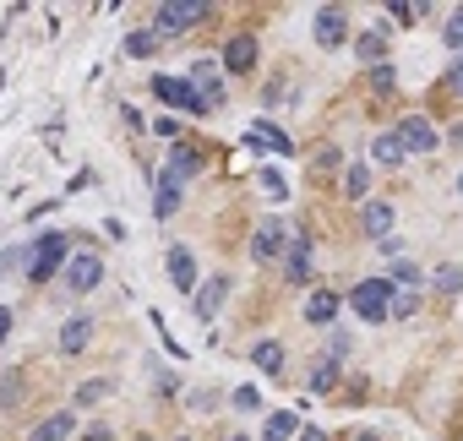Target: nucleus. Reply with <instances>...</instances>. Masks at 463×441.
<instances>
[{"mask_svg": "<svg viewBox=\"0 0 463 441\" xmlns=\"http://www.w3.org/2000/svg\"><path fill=\"white\" fill-rule=\"evenodd\" d=\"M392 295H398V284L382 273V278L354 284V289H349V305H354L360 322H387V316H392Z\"/></svg>", "mask_w": 463, "mask_h": 441, "instance_id": "nucleus-1", "label": "nucleus"}, {"mask_svg": "<svg viewBox=\"0 0 463 441\" xmlns=\"http://www.w3.org/2000/svg\"><path fill=\"white\" fill-rule=\"evenodd\" d=\"M202 17H213L207 0H164V6L153 12V33H158V39H175V33L196 28Z\"/></svg>", "mask_w": 463, "mask_h": 441, "instance_id": "nucleus-2", "label": "nucleus"}, {"mask_svg": "<svg viewBox=\"0 0 463 441\" xmlns=\"http://www.w3.org/2000/svg\"><path fill=\"white\" fill-rule=\"evenodd\" d=\"M66 257H71V235H66V230L39 235V246H33V257H28V278H33V284L55 278V267H66Z\"/></svg>", "mask_w": 463, "mask_h": 441, "instance_id": "nucleus-3", "label": "nucleus"}, {"mask_svg": "<svg viewBox=\"0 0 463 441\" xmlns=\"http://www.w3.org/2000/svg\"><path fill=\"white\" fill-rule=\"evenodd\" d=\"M61 278H66L71 295H93V289L104 284V257H99V251H71L66 267H61Z\"/></svg>", "mask_w": 463, "mask_h": 441, "instance_id": "nucleus-4", "label": "nucleus"}, {"mask_svg": "<svg viewBox=\"0 0 463 441\" xmlns=\"http://www.w3.org/2000/svg\"><path fill=\"white\" fill-rule=\"evenodd\" d=\"M153 93L164 99V104H175V109H185V115H207V104H202V93L191 88V77H153Z\"/></svg>", "mask_w": 463, "mask_h": 441, "instance_id": "nucleus-5", "label": "nucleus"}, {"mask_svg": "<svg viewBox=\"0 0 463 441\" xmlns=\"http://www.w3.org/2000/svg\"><path fill=\"white\" fill-rule=\"evenodd\" d=\"M289 240H295V230H289V224H279V218H262L257 235H251V257H257V262H273V257H284V251H289Z\"/></svg>", "mask_w": 463, "mask_h": 441, "instance_id": "nucleus-6", "label": "nucleus"}, {"mask_svg": "<svg viewBox=\"0 0 463 441\" xmlns=\"http://www.w3.org/2000/svg\"><path fill=\"white\" fill-rule=\"evenodd\" d=\"M392 131H398L403 153H436V147H441V131H436V126H430L425 115H403V120H398Z\"/></svg>", "mask_w": 463, "mask_h": 441, "instance_id": "nucleus-7", "label": "nucleus"}, {"mask_svg": "<svg viewBox=\"0 0 463 441\" xmlns=\"http://www.w3.org/2000/svg\"><path fill=\"white\" fill-rule=\"evenodd\" d=\"M229 289H235V278H229V273H213V278H207V284L191 295V311H196V322H202V327L218 316V305L229 300Z\"/></svg>", "mask_w": 463, "mask_h": 441, "instance_id": "nucleus-8", "label": "nucleus"}, {"mask_svg": "<svg viewBox=\"0 0 463 441\" xmlns=\"http://www.w3.org/2000/svg\"><path fill=\"white\" fill-rule=\"evenodd\" d=\"M311 39H317L322 50H338V44L349 39V12H344V6H322L317 23H311Z\"/></svg>", "mask_w": 463, "mask_h": 441, "instance_id": "nucleus-9", "label": "nucleus"}, {"mask_svg": "<svg viewBox=\"0 0 463 441\" xmlns=\"http://www.w3.org/2000/svg\"><path fill=\"white\" fill-rule=\"evenodd\" d=\"M218 61H223V71L251 77V71H257V39H251V33H235V39L223 44V55H218Z\"/></svg>", "mask_w": 463, "mask_h": 441, "instance_id": "nucleus-10", "label": "nucleus"}, {"mask_svg": "<svg viewBox=\"0 0 463 441\" xmlns=\"http://www.w3.org/2000/svg\"><path fill=\"white\" fill-rule=\"evenodd\" d=\"M191 88L202 93V104H207V109H223V77H218V66H213V61H196V66H191Z\"/></svg>", "mask_w": 463, "mask_h": 441, "instance_id": "nucleus-11", "label": "nucleus"}, {"mask_svg": "<svg viewBox=\"0 0 463 441\" xmlns=\"http://www.w3.org/2000/svg\"><path fill=\"white\" fill-rule=\"evenodd\" d=\"M246 147H268V153L289 158V153H295V136H284L273 120H251V131H246Z\"/></svg>", "mask_w": 463, "mask_h": 441, "instance_id": "nucleus-12", "label": "nucleus"}, {"mask_svg": "<svg viewBox=\"0 0 463 441\" xmlns=\"http://www.w3.org/2000/svg\"><path fill=\"white\" fill-rule=\"evenodd\" d=\"M284 278L289 284H311V235H300V230H295V240L284 251Z\"/></svg>", "mask_w": 463, "mask_h": 441, "instance_id": "nucleus-13", "label": "nucleus"}, {"mask_svg": "<svg viewBox=\"0 0 463 441\" xmlns=\"http://www.w3.org/2000/svg\"><path fill=\"white\" fill-rule=\"evenodd\" d=\"M169 284L180 295H196V257L185 246H169Z\"/></svg>", "mask_w": 463, "mask_h": 441, "instance_id": "nucleus-14", "label": "nucleus"}, {"mask_svg": "<svg viewBox=\"0 0 463 441\" xmlns=\"http://www.w3.org/2000/svg\"><path fill=\"white\" fill-rule=\"evenodd\" d=\"M71 436H77V414H71V408H55L50 419H39V425H33V436H28V441H71Z\"/></svg>", "mask_w": 463, "mask_h": 441, "instance_id": "nucleus-15", "label": "nucleus"}, {"mask_svg": "<svg viewBox=\"0 0 463 441\" xmlns=\"http://www.w3.org/2000/svg\"><path fill=\"white\" fill-rule=\"evenodd\" d=\"M202 169V153H196V142H175L169 147V158H164V174H175V180H191Z\"/></svg>", "mask_w": 463, "mask_h": 441, "instance_id": "nucleus-16", "label": "nucleus"}, {"mask_svg": "<svg viewBox=\"0 0 463 441\" xmlns=\"http://www.w3.org/2000/svg\"><path fill=\"white\" fill-rule=\"evenodd\" d=\"M360 230L371 240H387V230H392V202H365L360 207Z\"/></svg>", "mask_w": 463, "mask_h": 441, "instance_id": "nucleus-17", "label": "nucleus"}, {"mask_svg": "<svg viewBox=\"0 0 463 441\" xmlns=\"http://www.w3.org/2000/svg\"><path fill=\"white\" fill-rule=\"evenodd\" d=\"M180 212V180L175 174H158V196H153V218L164 224V218H175Z\"/></svg>", "mask_w": 463, "mask_h": 441, "instance_id": "nucleus-18", "label": "nucleus"}, {"mask_svg": "<svg viewBox=\"0 0 463 441\" xmlns=\"http://www.w3.org/2000/svg\"><path fill=\"white\" fill-rule=\"evenodd\" d=\"M409 153H403V142H398V131H382L376 142H371V164H382V169H398Z\"/></svg>", "mask_w": 463, "mask_h": 441, "instance_id": "nucleus-19", "label": "nucleus"}, {"mask_svg": "<svg viewBox=\"0 0 463 441\" xmlns=\"http://www.w3.org/2000/svg\"><path fill=\"white\" fill-rule=\"evenodd\" d=\"M333 316H338V295H333V289H317V295L306 300V322H311V327H333Z\"/></svg>", "mask_w": 463, "mask_h": 441, "instance_id": "nucleus-20", "label": "nucleus"}, {"mask_svg": "<svg viewBox=\"0 0 463 441\" xmlns=\"http://www.w3.org/2000/svg\"><path fill=\"white\" fill-rule=\"evenodd\" d=\"M88 338H93V316H71V322L61 327V349H66V354H82Z\"/></svg>", "mask_w": 463, "mask_h": 441, "instance_id": "nucleus-21", "label": "nucleus"}, {"mask_svg": "<svg viewBox=\"0 0 463 441\" xmlns=\"http://www.w3.org/2000/svg\"><path fill=\"white\" fill-rule=\"evenodd\" d=\"M251 365H257L262 376H279V371H284V343H279V338H262V343L251 349Z\"/></svg>", "mask_w": 463, "mask_h": 441, "instance_id": "nucleus-22", "label": "nucleus"}, {"mask_svg": "<svg viewBox=\"0 0 463 441\" xmlns=\"http://www.w3.org/2000/svg\"><path fill=\"white\" fill-rule=\"evenodd\" d=\"M344 196L360 202V207L371 202V169H365V164H349V169H344Z\"/></svg>", "mask_w": 463, "mask_h": 441, "instance_id": "nucleus-23", "label": "nucleus"}, {"mask_svg": "<svg viewBox=\"0 0 463 441\" xmlns=\"http://www.w3.org/2000/svg\"><path fill=\"white\" fill-rule=\"evenodd\" d=\"M295 436V408H279V414H268V425H262V441H289Z\"/></svg>", "mask_w": 463, "mask_h": 441, "instance_id": "nucleus-24", "label": "nucleus"}, {"mask_svg": "<svg viewBox=\"0 0 463 441\" xmlns=\"http://www.w3.org/2000/svg\"><path fill=\"white\" fill-rule=\"evenodd\" d=\"M153 50H158V33H153V28H142V33L126 39V55H131V61H147Z\"/></svg>", "mask_w": 463, "mask_h": 441, "instance_id": "nucleus-25", "label": "nucleus"}, {"mask_svg": "<svg viewBox=\"0 0 463 441\" xmlns=\"http://www.w3.org/2000/svg\"><path fill=\"white\" fill-rule=\"evenodd\" d=\"M430 284H436L441 295H458V289H463V267H458V262H447V267H436V273H430Z\"/></svg>", "mask_w": 463, "mask_h": 441, "instance_id": "nucleus-26", "label": "nucleus"}, {"mask_svg": "<svg viewBox=\"0 0 463 441\" xmlns=\"http://www.w3.org/2000/svg\"><path fill=\"white\" fill-rule=\"evenodd\" d=\"M441 44H447L452 55H463V6H452V17H447V28H441Z\"/></svg>", "mask_w": 463, "mask_h": 441, "instance_id": "nucleus-27", "label": "nucleus"}, {"mask_svg": "<svg viewBox=\"0 0 463 441\" xmlns=\"http://www.w3.org/2000/svg\"><path fill=\"white\" fill-rule=\"evenodd\" d=\"M387 278H392L398 289H420V284H425V273H420L414 262H392V273H387Z\"/></svg>", "mask_w": 463, "mask_h": 441, "instance_id": "nucleus-28", "label": "nucleus"}, {"mask_svg": "<svg viewBox=\"0 0 463 441\" xmlns=\"http://www.w3.org/2000/svg\"><path fill=\"white\" fill-rule=\"evenodd\" d=\"M17 398H23V371L12 365L6 381H0V408H17Z\"/></svg>", "mask_w": 463, "mask_h": 441, "instance_id": "nucleus-29", "label": "nucleus"}, {"mask_svg": "<svg viewBox=\"0 0 463 441\" xmlns=\"http://www.w3.org/2000/svg\"><path fill=\"white\" fill-rule=\"evenodd\" d=\"M414 311H420V295H414V289H398V295H392V322H409Z\"/></svg>", "mask_w": 463, "mask_h": 441, "instance_id": "nucleus-30", "label": "nucleus"}, {"mask_svg": "<svg viewBox=\"0 0 463 441\" xmlns=\"http://www.w3.org/2000/svg\"><path fill=\"white\" fill-rule=\"evenodd\" d=\"M354 50H360V61H376V55H387V33L376 28V33H365V39H360Z\"/></svg>", "mask_w": 463, "mask_h": 441, "instance_id": "nucleus-31", "label": "nucleus"}, {"mask_svg": "<svg viewBox=\"0 0 463 441\" xmlns=\"http://www.w3.org/2000/svg\"><path fill=\"white\" fill-rule=\"evenodd\" d=\"M333 381H338V365H333V354H327V360H317V371H311V387H317V392H327Z\"/></svg>", "mask_w": 463, "mask_h": 441, "instance_id": "nucleus-32", "label": "nucleus"}, {"mask_svg": "<svg viewBox=\"0 0 463 441\" xmlns=\"http://www.w3.org/2000/svg\"><path fill=\"white\" fill-rule=\"evenodd\" d=\"M99 398H109V381H82V387H77V408H88V403H99Z\"/></svg>", "mask_w": 463, "mask_h": 441, "instance_id": "nucleus-33", "label": "nucleus"}, {"mask_svg": "<svg viewBox=\"0 0 463 441\" xmlns=\"http://www.w3.org/2000/svg\"><path fill=\"white\" fill-rule=\"evenodd\" d=\"M185 403H191L196 414H213V408H218V392H213V387H196V392H185Z\"/></svg>", "mask_w": 463, "mask_h": 441, "instance_id": "nucleus-34", "label": "nucleus"}, {"mask_svg": "<svg viewBox=\"0 0 463 441\" xmlns=\"http://www.w3.org/2000/svg\"><path fill=\"white\" fill-rule=\"evenodd\" d=\"M262 191H268L273 202H284V196H289V185H284V174H279V169H262Z\"/></svg>", "mask_w": 463, "mask_h": 441, "instance_id": "nucleus-35", "label": "nucleus"}, {"mask_svg": "<svg viewBox=\"0 0 463 441\" xmlns=\"http://www.w3.org/2000/svg\"><path fill=\"white\" fill-rule=\"evenodd\" d=\"M235 408H246V414H257V408H262V392H257L251 381H246V387H235Z\"/></svg>", "mask_w": 463, "mask_h": 441, "instance_id": "nucleus-36", "label": "nucleus"}, {"mask_svg": "<svg viewBox=\"0 0 463 441\" xmlns=\"http://www.w3.org/2000/svg\"><path fill=\"white\" fill-rule=\"evenodd\" d=\"M153 131H158L164 142H180V120H175V115H158V120H153Z\"/></svg>", "mask_w": 463, "mask_h": 441, "instance_id": "nucleus-37", "label": "nucleus"}, {"mask_svg": "<svg viewBox=\"0 0 463 441\" xmlns=\"http://www.w3.org/2000/svg\"><path fill=\"white\" fill-rule=\"evenodd\" d=\"M387 17H398V23H414V17H420V6H409V0H392V6H387Z\"/></svg>", "mask_w": 463, "mask_h": 441, "instance_id": "nucleus-38", "label": "nucleus"}, {"mask_svg": "<svg viewBox=\"0 0 463 441\" xmlns=\"http://www.w3.org/2000/svg\"><path fill=\"white\" fill-rule=\"evenodd\" d=\"M371 82H376V88H392V82H398V71L382 61V66H371Z\"/></svg>", "mask_w": 463, "mask_h": 441, "instance_id": "nucleus-39", "label": "nucleus"}, {"mask_svg": "<svg viewBox=\"0 0 463 441\" xmlns=\"http://www.w3.org/2000/svg\"><path fill=\"white\" fill-rule=\"evenodd\" d=\"M447 88H452V93H463V55L447 66Z\"/></svg>", "mask_w": 463, "mask_h": 441, "instance_id": "nucleus-40", "label": "nucleus"}, {"mask_svg": "<svg viewBox=\"0 0 463 441\" xmlns=\"http://www.w3.org/2000/svg\"><path fill=\"white\" fill-rule=\"evenodd\" d=\"M82 441H115V430H109V425H88Z\"/></svg>", "mask_w": 463, "mask_h": 441, "instance_id": "nucleus-41", "label": "nucleus"}, {"mask_svg": "<svg viewBox=\"0 0 463 441\" xmlns=\"http://www.w3.org/2000/svg\"><path fill=\"white\" fill-rule=\"evenodd\" d=\"M6 333H12V311L0 305V343H6Z\"/></svg>", "mask_w": 463, "mask_h": 441, "instance_id": "nucleus-42", "label": "nucleus"}, {"mask_svg": "<svg viewBox=\"0 0 463 441\" xmlns=\"http://www.w3.org/2000/svg\"><path fill=\"white\" fill-rule=\"evenodd\" d=\"M17 267V251H0V273H12Z\"/></svg>", "mask_w": 463, "mask_h": 441, "instance_id": "nucleus-43", "label": "nucleus"}, {"mask_svg": "<svg viewBox=\"0 0 463 441\" xmlns=\"http://www.w3.org/2000/svg\"><path fill=\"white\" fill-rule=\"evenodd\" d=\"M300 441H327V436H322L317 425H306V430H300Z\"/></svg>", "mask_w": 463, "mask_h": 441, "instance_id": "nucleus-44", "label": "nucleus"}, {"mask_svg": "<svg viewBox=\"0 0 463 441\" xmlns=\"http://www.w3.org/2000/svg\"><path fill=\"white\" fill-rule=\"evenodd\" d=\"M447 142H458V147H463V126H452V131H447Z\"/></svg>", "mask_w": 463, "mask_h": 441, "instance_id": "nucleus-45", "label": "nucleus"}, {"mask_svg": "<svg viewBox=\"0 0 463 441\" xmlns=\"http://www.w3.org/2000/svg\"><path fill=\"white\" fill-rule=\"evenodd\" d=\"M458 191H463V174H458Z\"/></svg>", "mask_w": 463, "mask_h": 441, "instance_id": "nucleus-46", "label": "nucleus"}, {"mask_svg": "<svg viewBox=\"0 0 463 441\" xmlns=\"http://www.w3.org/2000/svg\"><path fill=\"white\" fill-rule=\"evenodd\" d=\"M235 441H251V436H235Z\"/></svg>", "mask_w": 463, "mask_h": 441, "instance_id": "nucleus-47", "label": "nucleus"}, {"mask_svg": "<svg viewBox=\"0 0 463 441\" xmlns=\"http://www.w3.org/2000/svg\"><path fill=\"white\" fill-rule=\"evenodd\" d=\"M180 441H191V436H180Z\"/></svg>", "mask_w": 463, "mask_h": 441, "instance_id": "nucleus-48", "label": "nucleus"}, {"mask_svg": "<svg viewBox=\"0 0 463 441\" xmlns=\"http://www.w3.org/2000/svg\"><path fill=\"white\" fill-rule=\"evenodd\" d=\"M137 441H147V436H137Z\"/></svg>", "mask_w": 463, "mask_h": 441, "instance_id": "nucleus-49", "label": "nucleus"}]
</instances>
